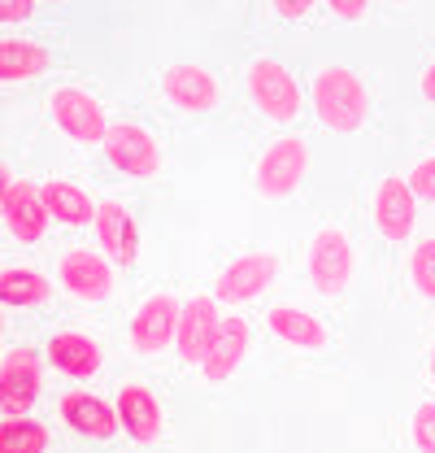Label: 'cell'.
Returning a JSON list of instances; mask_svg holds the SVG:
<instances>
[{"instance_id":"22","label":"cell","mask_w":435,"mask_h":453,"mask_svg":"<svg viewBox=\"0 0 435 453\" xmlns=\"http://www.w3.org/2000/svg\"><path fill=\"white\" fill-rule=\"evenodd\" d=\"M49 70V49L35 40H0V83H22Z\"/></svg>"},{"instance_id":"30","label":"cell","mask_w":435,"mask_h":453,"mask_svg":"<svg viewBox=\"0 0 435 453\" xmlns=\"http://www.w3.org/2000/svg\"><path fill=\"white\" fill-rule=\"evenodd\" d=\"M274 13L279 18H287V22H301V18H309V9H314V0H271Z\"/></svg>"},{"instance_id":"4","label":"cell","mask_w":435,"mask_h":453,"mask_svg":"<svg viewBox=\"0 0 435 453\" xmlns=\"http://www.w3.org/2000/svg\"><path fill=\"white\" fill-rule=\"evenodd\" d=\"M353 240L340 231V226H323L314 240H309V253H305V275L309 283L323 292V296H340L348 283H353Z\"/></svg>"},{"instance_id":"27","label":"cell","mask_w":435,"mask_h":453,"mask_svg":"<svg viewBox=\"0 0 435 453\" xmlns=\"http://www.w3.org/2000/svg\"><path fill=\"white\" fill-rule=\"evenodd\" d=\"M409 183H414V192L423 201H435V157H427V162H418L409 170Z\"/></svg>"},{"instance_id":"18","label":"cell","mask_w":435,"mask_h":453,"mask_svg":"<svg viewBox=\"0 0 435 453\" xmlns=\"http://www.w3.org/2000/svg\"><path fill=\"white\" fill-rule=\"evenodd\" d=\"M44 357H49L53 371L70 375V380H92V375L101 371V349H96V340L79 336V332H57V336L49 340V349H44Z\"/></svg>"},{"instance_id":"25","label":"cell","mask_w":435,"mask_h":453,"mask_svg":"<svg viewBox=\"0 0 435 453\" xmlns=\"http://www.w3.org/2000/svg\"><path fill=\"white\" fill-rule=\"evenodd\" d=\"M409 280L423 296L435 301V240H418L414 253H409Z\"/></svg>"},{"instance_id":"17","label":"cell","mask_w":435,"mask_h":453,"mask_svg":"<svg viewBox=\"0 0 435 453\" xmlns=\"http://www.w3.org/2000/svg\"><path fill=\"white\" fill-rule=\"evenodd\" d=\"M118 418H122V432L135 445H153L162 436V405L140 384H122L118 388Z\"/></svg>"},{"instance_id":"14","label":"cell","mask_w":435,"mask_h":453,"mask_svg":"<svg viewBox=\"0 0 435 453\" xmlns=\"http://www.w3.org/2000/svg\"><path fill=\"white\" fill-rule=\"evenodd\" d=\"M40 388H44V375H40L35 349H9L4 371H0V410L4 414H27L35 405Z\"/></svg>"},{"instance_id":"31","label":"cell","mask_w":435,"mask_h":453,"mask_svg":"<svg viewBox=\"0 0 435 453\" xmlns=\"http://www.w3.org/2000/svg\"><path fill=\"white\" fill-rule=\"evenodd\" d=\"M418 88H423V96H427V101H431V105H435V61H431V65H427V70H423V79H418Z\"/></svg>"},{"instance_id":"32","label":"cell","mask_w":435,"mask_h":453,"mask_svg":"<svg viewBox=\"0 0 435 453\" xmlns=\"http://www.w3.org/2000/svg\"><path fill=\"white\" fill-rule=\"evenodd\" d=\"M431 380H435V344H431Z\"/></svg>"},{"instance_id":"24","label":"cell","mask_w":435,"mask_h":453,"mask_svg":"<svg viewBox=\"0 0 435 453\" xmlns=\"http://www.w3.org/2000/svg\"><path fill=\"white\" fill-rule=\"evenodd\" d=\"M49 449V427L22 414H9L0 423V453H44Z\"/></svg>"},{"instance_id":"10","label":"cell","mask_w":435,"mask_h":453,"mask_svg":"<svg viewBox=\"0 0 435 453\" xmlns=\"http://www.w3.org/2000/svg\"><path fill=\"white\" fill-rule=\"evenodd\" d=\"M179 319H183V305H174L170 292H153L135 314H131V344L153 357L165 353L170 344H179Z\"/></svg>"},{"instance_id":"33","label":"cell","mask_w":435,"mask_h":453,"mask_svg":"<svg viewBox=\"0 0 435 453\" xmlns=\"http://www.w3.org/2000/svg\"><path fill=\"white\" fill-rule=\"evenodd\" d=\"M401 4H405V0H401Z\"/></svg>"},{"instance_id":"11","label":"cell","mask_w":435,"mask_h":453,"mask_svg":"<svg viewBox=\"0 0 435 453\" xmlns=\"http://www.w3.org/2000/svg\"><path fill=\"white\" fill-rule=\"evenodd\" d=\"M57 414H61V423H65L74 436H83V441H113L118 427H122L118 401H105V396L83 393V388L61 396V401H57Z\"/></svg>"},{"instance_id":"16","label":"cell","mask_w":435,"mask_h":453,"mask_svg":"<svg viewBox=\"0 0 435 453\" xmlns=\"http://www.w3.org/2000/svg\"><path fill=\"white\" fill-rule=\"evenodd\" d=\"M96 240H101V249L118 266H131L140 257V226L131 219V210L118 205V201H101L96 205Z\"/></svg>"},{"instance_id":"21","label":"cell","mask_w":435,"mask_h":453,"mask_svg":"<svg viewBox=\"0 0 435 453\" xmlns=\"http://www.w3.org/2000/svg\"><path fill=\"white\" fill-rule=\"evenodd\" d=\"M44 205H49V214H53L57 223L65 226H88L96 223V205H92V196L79 188V183H65V179H49L44 188Z\"/></svg>"},{"instance_id":"2","label":"cell","mask_w":435,"mask_h":453,"mask_svg":"<svg viewBox=\"0 0 435 453\" xmlns=\"http://www.w3.org/2000/svg\"><path fill=\"white\" fill-rule=\"evenodd\" d=\"M248 96L271 122H296L305 110V92H301L296 74L287 65H279L274 57H257L248 65Z\"/></svg>"},{"instance_id":"29","label":"cell","mask_w":435,"mask_h":453,"mask_svg":"<svg viewBox=\"0 0 435 453\" xmlns=\"http://www.w3.org/2000/svg\"><path fill=\"white\" fill-rule=\"evenodd\" d=\"M35 13V0H0V22H27Z\"/></svg>"},{"instance_id":"12","label":"cell","mask_w":435,"mask_h":453,"mask_svg":"<svg viewBox=\"0 0 435 453\" xmlns=\"http://www.w3.org/2000/svg\"><path fill=\"white\" fill-rule=\"evenodd\" d=\"M414 219H418V192L409 179L401 174H387L379 188H375V226H379L383 240H409L414 231Z\"/></svg>"},{"instance_id":"8","label":"cell","mask_w":435,"mask_h":453,"mask_svg":"<svg viewBox=\"0 0 435 453\" xmlns=\"http://www.w3.org/2000/svg\"><path fill=\"white\" fill-rule=\"evenodd\" d=\"M101 144H105L109 162L122 170V174H131V179H153V174L162 170L157 140H153L144 127H135V122H109Z\"/></svg>"},{"instance_id":"1","label":"cell","mask_w":435,"mask_h":453,"mask_svg":"<svg viewBox=\"0 0 435 453\" xmlns=\"http://www.w3.org/2000/svg\"><path fill=\"white\" fill-rule=\"evenodd\" d=\"M314 110L331 131H357L370 113V96H366V83L344 70V65H323L314 70Z\"/></svg>"},{"instance_id":"7","label":"cell","mask_w":435,"mask_h":453,"mask_svg":"<svg viewBox=\"0 0 435 453\" xmlns=\"http://www.w3.org/2000/svg\"><path fill=\"white\" fill-rule=\"evenodd\" d=\"M113 266L118 262L109 257L105 249L101 253H92V249H65L57 257V280L79 301H105L109 292H113Z\"/></svg>"},{"instance_id":"6","label":"cell","mask_w":435,"mask_h":453,"mask_svg":"<svg viewBox=\"0 0 435 453\" xmlns=\"http://www.w3.org/2000/svg\"><path fill=\"white\" fill-rule=\"evenodd\" d=\"M49 113H53L57 131L70 135L74 144H101L109 131L105 110L96 105V96L83 92V88H70V83L57 88L53 96H49Z\"/></svg>"},{"instance_id":"19","label":"cell","mask_w":435,"mask_h":453,"mask_svg":"<svg viewBox=\"0 0 435 453\" xmlns=\"http://www.w3.org/2000/svg\"><path fill=\"white\" fill-rule=\"evenodd\" d=\"M218 323H222L218 319V296H192L183 305V319H179V353L187 362H201L218 332Z\"/></svg>"},{"instance_id":"5","label":"cell","mask_w":435,"mask_h":453,"mask_svg":"<svg viewBox=\"0 0 435 453\" xmlns=\"http://www.w3.org/2000/svg\"><path fill=\"white\" fill-rule=\"evenodd\" d=\"M0 214H4V226L22 240V244H35L44 240L49 231V205H44V192L27 179H13L9 170H0Z\"/></svg>"},{"instance_id":"13","label":"cell","mask_w":435,"mask_h":453,"mask_svg":"<svg viewBox=\"0 0 435 453\" xmlns=\"http://www.w3.org/2000/svg\"><path fill=\"white\" fill-rule=\"evenodd\" d=\"M162 96L183 113H210L222 101V83L205 65H170L162 74Z\"/></svg>"},{"instance_id":"23","label":"cell","mask_w":435,"mask_h":453,"mask_svg":"<svg viewBox=\"0 0 435 453\" xmlns=\"http://www.w3.org/2000/svg\"><path fill=\"white\" fill-rule=\"evenodd\" d=\"M53 296V283L44 280L40 271H27V266H9L0 271V301L22 310V305H44Z\"/></svg>"},{"instance_id":"20","label":"cell","mask_w":435,"mask_h":453,"mask_svg":"<svg viewBox=\"0 0 435 453\" xmlns=\"http://www.w3.org/2000/svg\"><path fill=\"white\" fill-rule=\"evenodd\" d=\"M274 340L292 344V349H326V327L323 319H314L309 310H296V305H274L266 314Z\"/></svg>"},{"instance_id":"15","label":"cell","mask_w":435,"mask_h":453,"mask_svg":"<svg viewBox=\"0 0 435 453\" xmlns=\"http://www.w3.org/2000/svg\"><path fill=\"white\" fill-rule=\"evenodd\" d=\"M244 353H248V323L244 319H222L210 349H205V357H201V375L214 380V384L231 380L244 366Z\"/></svg>"},{"instance_id":"9","label":"cell","mask_w":435,"mask_h":453,"mask_svg":"<svg viewBox=\"0 0 435 453\" xmlns=\"http://www.w3.org/2000/svg\"><path fill=\"white\" fill-rule=\"evenodd\" d=\"M274 275H279V257H274V253H266V249L240 253L235 262L222 266V275H218V283H214V296L222 305H244V301L262 296L274 283Z\"/></svg>"},{"instance_id":"3","label":"cell","mask_w":435,"mask_h":453,"mask_svg":"<svg viewBox=\"0 0 435 453\" xmlns=\"http://www.w3.org/2000/svg\"><path fill=\"white\" fill-rule=\"evenodd\" d=\"M305 170H309V144H305L301 135H279L271 149L262 153L257 170H253V188H257V196H266V201L292 196V192L301 188Z\"/></svg>"},{"instance_id":"28","label":"cell","mask_w":435,"mask_h":453,"mask_svg":"<svg viewBox=\"0 0 435 453\" xmlns=\"http://www.w3.org/2000/svg\"><path fill=\"white\" fill-rule=\"evenodd\" d=\"M326 4H331V13L344 18V22H362L366 9H370V0H326Z\"/></svg>"},{"instance_id":"26","label":"cell","mask_w":435,"mask_h":453,"mask_svg":"<svg viewBox=\"0 0 435 453\" xmlns=\"http://www.w3.org/2000/svg\"><path fill=\"white\" fill-rule=\"evenodd\" d=\"M409 441H414V449L435 453V401H427V405H418V410H414Z\"/></svg>"}]
</instances>
